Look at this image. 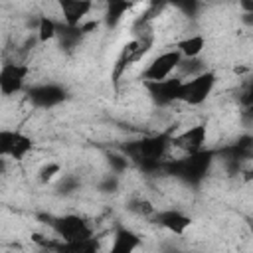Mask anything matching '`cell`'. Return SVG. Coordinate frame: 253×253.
Segmentation results:
<instances>
[{"label":"cell","mask_w":253,"mask_h":253,"mask_svg":"<svg viewBox=\"0 0 253 253\" xmlns=\"http://www.w3.org/2000/svg\"><path fill=\"white\" fill-rule=\"evenodd\" d=\"M170 138H172L170 130L158 134H146L142 138L123 144L119 150L125 154V158L130 164H134L144 174H156L162 172V164L170 148Z\"/></svg>","instance_id":"6da1fadb"},{"label":"cell","mask_w":253,"mask_h":253,"mask_svg":"<svg viewBox=\"0 0 253 253\" xmlns=\"http://www.w3.org/2000/svg\"><path fill=\"white\" fill-rule=\"evenodd\" d=\"M215 150L204 148L200 152H192V154H184L180 158H172V160H164L162 164V172L170 174L172 178L180 180L186 186H200L206 176L210 174L213 162H215Z\"/></svg>","instance_id":"7a4b0ae2"},{"label":"cell","mask_w":253,"mask_h":253,"mask_svg":"<svg viewBox=\"0 0 253 253\" xmlns=\"http://www.w3.org/2000/svg\"><path fill=\"white\" fill-rule=\"evenodd\" d=\"M152 47H154V32H144L140 36H134L121 47V51L113 63V69H111V83L115 89L119 87V83L126 75V71L134 63H138Z\"/></svg>","instance_id":"3957f363"},{"label":"cell","mask_w":253,"mask_h":253,"mask_svg":"<svg viewBox=\"0 0 253 253\" xmlns=\"http://www.w3.org/2000/svg\"><path fill=\"white\" fill-rule=\"evenodd\" d=\"M43 223L53 231L59 241H79L95 235L91 221L79 213H61V215H43Z\"/></svg>","instance_id":"277c9868"},{"label":"cell","mask_w":253,"mask_h":253,"mask_svg":"<svg viewBox=\"0 0 253 253\" xmlns=\"http://www.w3.org/2000/svg\"><path fill=\"white\" fill-rule=\"evenodd\" d=\"M215 85H217V73L213 69H208L192 79H182L178 103H184L188 107H200L211 97Z\"/></svg>","instance_id":"5b68a950"},{"label":"cell","mask_w":253,"mask_h":253,"mask_svg":"<svg viewBox=\"0 0 253 253\" xmlns=\"http://www.w3.org/2000/svg\"><path fill=\"white\" fill-rule=\"evenodd\" d=\"M34 150V138L18 128H0V158L22 162Z\"/></svg>","instance_id":"8992f818"},{"label":"cell","mask_w":253,"mask_h":253,"mask_svg":"<svg viewBox=\"0 0 253 253\" xmlns=\"http://www.w3.org/2000/svg\"><path fill=\"white\" fill-rule=\"evenodd\" d=\"M30 65L24 61H4L0 65V95L2 97H14L26 89L28 77H30Z\"/></svg>","instance_id":"52a82bcc"},{"label":"cell","mask_w":253,"mask_h":253,"mask_svg":"<svg viewBox=\"0 0 253 253\" xmlns=\"http://www.w3.org/2000/svg\"><path fill=\"white\" fill-rule=\"evenodd\" d=\"M26 95H28V101L32 107L36 109H55L59 107L61 103L67 101L69 93L63 85L59 83H53V81H45V83H38V85H32L26 89Z\"/></svg>","instance_id":"ba28073f"},{"label":"cell","mask_w":253,"mask_h":253,"mask_svg":"<svg viewBox=\"0 0 253 253\" xmlns=\"http://www.w3.org/2000/svg\"><path fill=\"white\" fill-rule=\"evenodd\" d=\"M182 55L170 47L162 53H158L154 59H150V63L142 69L140 73V79L142 83H148V81H164L172 75H176V69H178V63H180Z\"/></svg>","instance_id":"9c48e42d"},{"label":"cell","mask_w":253,"mask_h":253,"mask_svg":"<svg viewBox=\"0 0 253 253\" xmlns=\"http://www.w3.org/2000/svg\"><path fill=\"white\" fill-rule=\"evenodd\" d=\"M152 223H156L158 227H162L164 231L176 235V237H184L186 231L192 227L194 223V217L178 208H164V210H158L152 213V217L148 219Z\"/></svg>","instance_id":"30bf717a"},{"label":"cell","mask_w":253,"mask_h":253,"mask_svg":"<svg viewBox=\"0 0 253 253\" xmlns=\"http://www.w3.org/2000/svg\"><path fill=\"white\" fill-rule=\"evenodd\" d=\"M148 97L152 99L154 105L158 107H170L174 103H178L180 99V87H182V79L172 75L164 81H148V83H142Z\"/></svg>","instance_id":"8fae6325"},{"label":"cell","mask_w":253,"mask_h":253,"mask_svg":"<svg viewBox=\"0 0 253 253\" xmlns=\"http://www.w3.org/2000/svg\"><path fill=\"white\" fill-rule=\"evenodd\" d=\"M206 142H208V123L192 125V126L184 128L182 132L172 134V138H170V146H176V148L184 150L186 154L204 150Z\"/></svg>","instance_id":"7c38bea8"},{"label":"cell","mask_w":253,"mask_h":253,"mask_svg":"<svg viewBox=\"0 0 253 253\" xmlns=\"http://www.w3.org/2000/svg\"><path fill=\"white\" fill-rule=\"evenodd\" d=\"M42 249L51 253H101V239L97 235L79 241H59V239H40Z\"/></svg>","instance_id":"4fadbf2b"},{"label":"cell","mask_w":253,"mask_h":253,"mask_svg":"<svg viewBox=\"0 0 253 253\" xmlns=\"http://www.w3.org/2000/svg\"><path fill=\"white\" fill-rule=\"evenodd\" d=\"M142 245V237L138 231H134L132 227H126L123 223H119L113 231L111 237V245L107 253H136V249Z\"/></svg>","instance_id":"5bb4252c"},{"label":"cell","mask_w":253,"mask_h":253,"mask_svg":"<svg viewBox=\"0 0 253 253\" xmlns=\"http://www.w3.org/2000/svg\"><path fill=\"white\" fill-rule=\"evenodd\" d=\"M93 8H95V4L89 0H61L59 2L61 24H65L69 28H77L85 22V18L91 14Z\"/></svg>","instance_id":"9a60e30c"},{"label":"cell","mask_w":253,"mask_h":253,"mask_svg":"<svg viewBox=\"0 0 253 253\" xmlns=\"http://www.w3.org/2000/svg\"><path fill=\"white\" fill-rule=\"evenodd\" d=\"M134 8V2H126V0H109L105 4V12L101 16V24H105L107 30H115L125 16Z\"/></svg>","instance_id":"2e32d148"},{"label":"cell","mask_w":253,"mask_h":253,"mask_svg":"<svg viewBox=\"0 0 253 253\" xmlns=\"http://www.w3.org/2000/svg\"><path fill=\"white\" fill-rule=\"evenodd\" d=\"M206 36L204 34H190V36H184L182 40L176 42L174 49L184 57V59H190V57H202L204 49H206Z\"/></svg>","instance_id":"e0dca14e"},{"label":"cell","mask_w":253,"mask_h":253,"mask_svg":"<svg viewBox=\"0 0 253 253\" xmlns=\"http://www.w3.org/2000/svg\"><path fill=\"white\" fill-rule=\"evenodd\" d=\"M83 38H85V34H83V30L79 26L77 28H69V26L57 22V36H55V40H57V43H59V47L63 51H75L81 45Z\"/></svg>","instance_id":"ac0fdd59"},{"label":"cell","mask_w":253,"mask_h":253,"mask_svg":"<svg viewBox=\"0 0 253 253\" xmlns=\"http://www.w3.org/2000/svg\"><path fill=\"white\" fill-rule=\"evenodd\" d=\"M210 67H208V63H206V59L204 57H190V59H180V63H178V69H176V77H180V79H192V77H196V75H200V73H204V71H208Z\"/></svg>","instance_id":"d6986e66"},{"label":"cell","mask_w":253,"mask_h":253,"mask_svg":"<svg viewBox=\"0 0 253 253\" xmlns=\"http://www.w3.org/2000/svg\"><path fill=\"white\" fill-rule=\"evenodd\" d=\"M57 36V20H53L51 16H38V24H36V38L40 43H47L51 40H55Z\"/></svg>","instance_id":"ffe728a7"},{"label":"cell","mask_w":253,"mask_h":253,"mask_svg":"<svg viewBox=\"0 0 253 253\" xmlns=\"http://www.w3.org/2000/svg\"><path fill=\"white\" fill-rule=\"evenodd\" d=\"M125 208H126V211H130L132 215L144 217V219H150L152 213L156 211V206H154L148 198H144V196H134V198H130Z\"/></svg>","instance_id":"44dd1931"},{"label":"cell","mask_w":253,"mask_h":253,"mask_svg":"<svg viewBox=\"0 0 253 253\" xmlns=\"http://www.w3.org/2000/svg\"><path fill=\"white\" fill-rule=\"evenodd\" d=\"M81 188V178L77 174H61L55 182H53V190L59 196H71Z\"/></svg>","instance_id":"7402d4cb"},{"label":"cell","mask_w":253,"mask_h":253,"mask_svg":"<svg viewBox=\"0 0 253 253\" xmlns=\"http://www.w3.org/2000/svg\"><path fill=\"white\" fill-rule=\"evenodd\" d=\"M61 174H63V166L57 160H49L38 170V182L42 186H47V184H53Z\"/></svg>","instance_id":"603a6c76"},{"label":"cell","mask_w":253,"mask_h":253,"mask_svg":"<svg viewBox=\"0 0 253 253\" xmlns=\"http://www.w3.org/2000/svg\"><path fill=\"white\" fill-rule=\"evenodd\" d=\"M119 188H121V176H117V174H113V172L103 174V176L99 178V182H97V190H99L101 194H117Z\"/></svg>","instance_id":"cb8c5ba5"},{"label":"cell","mask_w":253,"mask_h":253,"mask_svg":"<svg viewBox=\"0 0 253 253\" xmlns=\"http://www.w3.org/2000/svg\"><path fill=\"white\" fill-rule=\"evenodd\" d=\"M107 164H109L111 172L117 174V176L125 174L128 170V166H130V162L125 158V154L121 150L119 152H107Z\"/></svg>","instance_id":"d4e9b609"},{"label":"cell","mask_w":253,"mask_h":253,"mask_svg":"<svg viewBox=\"0 0 253 253\" xmlns=\"http://www.w3.org/2000/svg\"><path fill=\"white\" fill-rule=\"evenodd\" d=\"M158 253H184V251H182L180 247L172 245V243H166V245H162V249H160Z\"/></svg>","instance_id":"484cf974"},{"label":"cell","mask_w":253,"mask_h":253,"mask_svg":"<svg viewBox=\"0 0 253 253\" xmlns=\"http://www.w3.org/2000/svg\"><path fill=\"white\" fill-rule=\"evenodd\" d=\"M198 4H178V8L180 10H186V16H194V8H196Z\"/></svg>","instance_id":"4316f807"},{"label":"cell","mask_w":253,"mask_h":253,"mask_svg":"<svg viewBox=\"0 0 253 253\" xmlns=\"http://www.w3.org/2000/svg\"><path fill=\"white\" fill-rule=\"evenodd\" d=\"M6 170H8V160L6 158H0V178L6 174Z\"/></svg>","instance_id":"83f0119b"}]
</instances>
